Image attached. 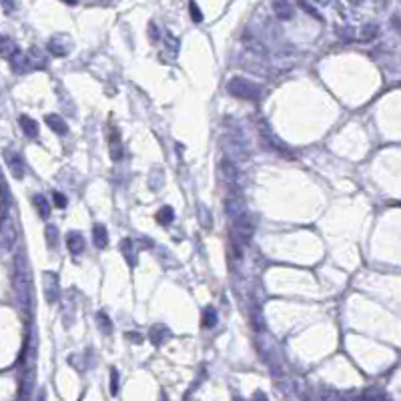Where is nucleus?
<instances>
[{"label": "nucleus", "mask_w": 401, "mask_h": 401, "mask_svg": "<svg viewBox=\"0 0 401 401\" xmlns=\"http://www.w3.org/2000/svg\"><path fill=\"white\" fill-rule=\"evenodd\" d=\"M229 92L237 98H245V101H257L261 96V88L259 84L247 80V78H233L229 82Z\"/></svg>", "instance_id": "obj_1"}, {"label": "nucleus", "mask_w": 401, "mask_h": 401, "mask_svg": "<svg viewBox=\"0 0 401 401\" xmlns=\"http://www.w3.org/2000/svg\"><path fill=\"white\" fill-rule=\"evenodd\" d=\"M14 243H16V227L10 217H4L0 221V249L10 251L14 247Z\"/></svg>", "instance_id": "obj_2"}, {"label": "nucleus", "mask_w": 401, "mask_h": 401, "mask_svg": "<svg viewBox=\"0 0 401 401\" xmlns=\"http://www.w3.org/2000/svg\"><path fill=\"white\" fill-rule=\"evenodd\" d=\"M109 149H111L113 161H119L123 157V143H121V133L117 131V127L109 129Z\"/></svg>", "instance_id": "obj_3"}, {"label": "nucleus", "mask_w": 401, "mask_h": 401, "mask_svg": "<svg viewBox=\"0 0 401 401\" xmlns=\"http://www.w3.org/2000/svg\"><path fill=\"white\" fill-rule=\"evenodd\" d=\"M4 157H6V165H8L10 173H12L16 179H22V175H24L22 159H20L16 153H10V151H6V153H4Z\"/></svg>", "instance_id": "obj_4"}, {"label": "nucleus", "mask_w": 401, "mask_h": 401, "mask_svg": "<svg viewBox=\"0 0 401 401\" xmlns=\"http://www.w3.org/2000/svg\"><path fill=\"white\" fill-rule=\"evenodd\" d=\"M44 285H46V301H50V303H54L56 301V297H58V289H56V275L54 273H46V277H44Z\"/></svg>", "instance_id": "obj_5"}, {"label": "nucleus", "mask_w": 401, "mask_h": 401, "mask_svg": "<svg viewBox=\"0 0 401 401\" xmlns=\"http://www.w3.org/2000/svg\"><path fill=\"white\" fill-rule=\"evenodd\" d=\"M18 123H20V127H22V131H24L26 137H30V139H36V137H38V125H36V121H32L30 117L22 115V117L18 119Z\"/></svg>", "instance_id": "obj_6"}, {"label": "nucleus", "mask_w": 401, "mask_h": 401, "mask_svg": "<svg viewBox=\"0 0 401 401\" xmlns=\"http://www.w3.org/2000/svg\"><path fill=\"white\" fill-rule=\"evenodd\" d=\"M0 54H2L4 58H14V56L18 54V48H16V44H14L12 38L0 36Z\"/></svg>", "instance_id": "obj_7"}, {"label": "nucleus", "mask_w": 401, "mask_h": 401, "mask_svg": "<svg viewBox=\"0 0 401 401\" xmlns=\"http://www.w3.org/2000/svg\"><path fill=\"white\" fill-rule=\"evenodd\" d=\"M273 10H275V14H277L281 20H289V18H293V6H291L289 2H285V0H277V2H273Z\"/></svg>", "instance_id": "obj_8"}, {"label": "nucleus", "mask_w": 401, "mask_h": 401, "mask_svg": "<svg viewBox=\"0 0 401 401\" xmlns=\"http://www.w3.org/2000/svg\"><path fill=\"white\" fill-rule=\"evenodd\" d=\"M66 245H68V249H70L72 255H80L84 251V239L78 233H70L68 239H66Z\"/></svg>", "instance_id": "obj_9"}, {"label": "nucleus", "mask_w": 401, "mask_h": 401, "mask_svg": "<svg viewBox=\"0 0 401 401\" xmlns=\"http://www.w3.org/2000/svg\"><path fill=\"white\" fill-rule=\"evenodd\" d=\"M44 121H46V125H48V127H50V129H52L56 135H64V133H66V129H68V127H66V123H64V121H62L58 115H46V119H44Z\"/></svg>", "instance_id": "obj_10"}, {"label": "nucleus", "mask_w": 401, "mask_h": 401, "mask_svg": "<svg viewBox=\"0 0 401 401\" xmlns=\"http://www.w3.org/2000/svg\"><path fill=\"white\" fill-rule=\"evenodd\" d=\"M92 237H94V245H96L98 249L107 247V243H109V235H107L105 225H94V229H92Z\"/></svg>", "instance_id": "obj_11"}, {"label": "nucleus", "mask_w": 401, "mask_h": 401, "mask_svg": "<svg viewBox=\"0 0 401 401\" xmlns=\"http://www.w3.org/2000/svg\"><path fill=\"white\" fill-rule=\"evenodd\" d=\"M215 323H217V311L211 309V307H207L203 311V327L209 329V327H215Z\"/></svg>", "instance_id": "obj_12"}, {"label": "nucleus", "mask_w": 401, "mask_h": 401, "mask_svg": "<svg viewBox=\"0 0 401 401\" xmlns=\"http://www.w3.org/2000/svg\"><path fill=\"white\" fill-rule=\"evenodd\" d=\"M32 201H34V205L38 207V215H40L42 219H46V217H48V213H50V211H48V209H50L48 201L44 199L42 195H36V197H34V199H32Z\"/></svg>", "instance_id": "obj_13"}, {"label": "nucleus", "mask_w": 401, "mask_h": 401, "mask_svg": "<svg viewBox=\"0 0 401 401\" xmlns=\"http://www.w3.org/2000/svg\"><path fill=\"white\" fill-rule=\"evenodd\" d=\"M157 221L163 223V225H169V223L173 221V209H171V207H165L163 211H159V213H157Z\"/></svg>", "instance_id": "obj_14"}, {"label": "nucleus", "mask_w": 401, "mask_h": 401, "mask_svg": "<svg viewBox=\"0 0 401 401\" xmlns=\"http://www.w3.org/2000/svg\"><path fill=\"white\" fill-rule=\"evenodd\" d=\"M361 32H363V34H359L361 40H371V38L377 36V26H375V24H373V26H365Z\"/></svg>", "instance_id": "obj_15"}, {"label": "nucleus", "mask_w": 401, "mask_h": 401, "mask_svg": "<svg viewBox=\"0 0 401 401\" xmlns=\"http://www.w3.org/2000/svg\"><path fill=\"white\" fill-rule=\"evenodd\" d=\"M117 391H119V373L113 369L111 371V393L117 395Z\"/></svg>", "instance_id": "obj_16"}, {"label": "nucleus", "mask_w": 401, "mask_h": 401, "mask_svg": "<svg viewBox=\"0 0 401 401\" xmlns=\"http://www.w3.org/2000/svg\"><path fill=\"white\" fill-rule=\"evenodd\" d=\"M189 10H191V18H193L195 22H201V20H203V14H201L199 6H197L195 2H191V4H189Z\"/></svg>", "instance_id": "obj_17"}, {"label": "nucleus", "mask_w": 401, "mask_h": 401, "mask_svg": "<svg viewBox=\"0 0 401 401\" xmlns=\"http://www.w3.org/2000/svg\"><path fill=\"white\" fill-rule=\"evenodd\" d=\"M52 201H54L56 209H64V207H66V199H64L62 193H52Z\"/></svg>", "instance_id": "obj_18"}, {"label": "nucleus", "mask_w": 401, "mask_h": 401, "mask_svg": "<svg viewBox=\"0 0 401 401\" xmlns=\"http://www.w3.org/2000/svg\"><path fill=\"white\" fill-rule=\"evenodd\" d=\"M253 401H267V395H265L263 391H257V393L253 395Z\"/></svg>", "instance_id": "obj_19"}]
</instances>
